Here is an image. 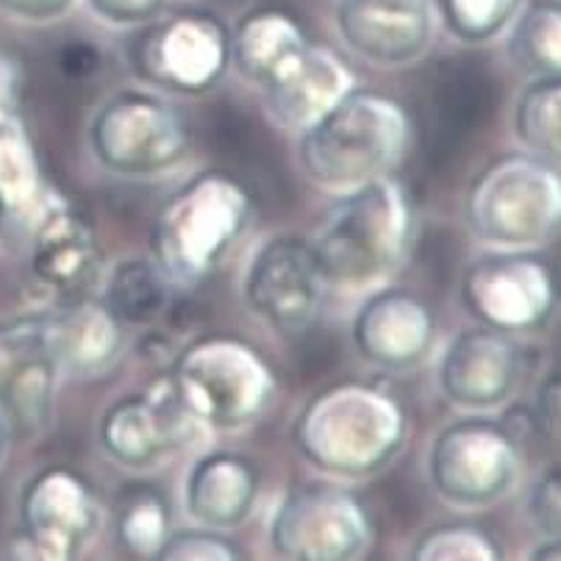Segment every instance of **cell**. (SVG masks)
<instances>
[{
	"instance_id": "6da1fadb",
	"label": "cell",
	"mask_w": 561,
	"mask_h": 561,
	"mask_svg": "<svg viewBox=\"0 0 561 561\" xmlns=\"http://www.w3.org/2000/svg\"><path fill=\"white\" fill-rule=\"evenodd\" d=\"M417 233L412 195L383 175L342 192L309 242L331 289H373L407 267Z\"/></svg>"
},
{
	"instance_id": "7a4b0ae2",
	"label": "cell",
	"mask_w": 561,
	"mask_h": 561,
	"mask_svg": "<svg viewBox=\"0 0 561 561\" xmlns=\"http://www.w3.org/2000/svg\"><path fill=\"white\" fill-rule=\"evenodd\" d=\"M414 126L394 98L353 87L298 139V164L311 184L351 192L392 175L412 148Z\"/></svg>"
},
{
	"instance_id": "3957f363",
	"label": "cell",
	"mask_w": 561,
	"mask_h": 561,
	"mask_svg": "<svg viewBox=\"0 0 561 561\" xmlns=\"http://www.w3.org/2000/svg\"><path fill=\"white\" fill-rule=\"evenodd\" d=\"M253 195L237 175L204 170L164 201L150 228V259L173 289H195L222 267L253 222Z\"/></svg>"
},
{
	"instance_id": "277c9868",
	"label": "cell",
	"mask_w": 561,
	"mask_h": 561,
	"mask_svg": "<svg viewBox=\"0 0 561 561\" xmlns=\"http://www.w3.org/2000/svg\"><path fill=\"white\" fill-rule=\"evenodd\" d=\"M407 431V412L392 394L345 381L306 403L293 425V445L317 472L362 481L392 465Z\"/></svg>"
},
{
	"instance_id": "5b68a950",
	"label": "cell",
	"mask_w": 561,
	"mask_h": 561,
	"mask_svg": "<svg viewBox=\"0 0 561 561\" xmlns=\"http://www.w3.org/2000/svg\"><path fill=\"white\" fill-rule=\"evenodd\" d=\"M559 220V170L539 156H503L481 170L467 190V228L492 248L537 251L556 237Z\"/></svg>"
},
{
	"instance_id": "8992f818",
	"label": "cell",
	"mask_w": 561,
	"mask_h": 561,
	"mask_svg": "<svg viewBox=\"0 0 561 561\" xmlns=\"http://www.w3.org/2000/svg\"><path fill=\"white\" fill-rule=\"evenodd\" d=\"M175 394L197 423L211 431H242L275 400V373L262 353L231 334L192 342L170 373Z\"/></svg>"
},
{
	"instance_id": "52a82bcc",
	"label": "cell",
	"mask_w": 561,
	"mask_h": 561,
	"mask_svg": "<svg viewBox=\"0 0 561 561\" xmlns=\"http://www.w3.org/2000/svg\"><path fill=\"white\" fill-rule=\"evenodd\" d=\"M92 159L119 179H156L190 153V123L159 92L123 90L108 98L87 128Z\"/></svg>"
},
{
	"instance_id": "ba28073f",
	"label": "cell",
	"mask_w": 561,
	"mask_h": 561,
	"mask_svg": "<svg viewBox=\"0 0 561 561\" xmlns=\"http://www.w3.org/2000/svg\"><path fill=\"white\" fill-rule=\"evenodd\" d=\"M128 65L145 87L170 95H206L231 67V31L217 14L184 9L139 25Z\"/></svg>"
},
{
	"instance_id": "9c48e42d",
	"label": "cell",
	"mask_w": 561,
	"mask_h": 561,
	"mask_svg": "<svg viewBox=\"0 0 561 561\" xmlns=\"http://www.w3.org/2000/svg\"><path fill=\"white\" fill-rule=\"evenodd\" d=\"M519 448L512 431L481 414H467L434 436L431 486L456 508H490L519 481Z\"/></svg>"
},
{
	"instance_id": "30bf717a",
	"label": "cell",
	"mask_w": 561,
	"mask_h": 561,
	"mask_svg": "<svg viewBox=\"0 0 561 561\" xmlns=\"http://www.w3.org/2000/svg\"><path fill=\"white\" fill-rule=\"evenodd\" d=\"M376 542L370 512L334 484H304L287 492L270 519V545L289 561H356Z\"/></svg>"
},
{
	"instance_id": "8fae6325",
	"label": "cell",
	"mask_w": 561,
	"mask_h": 561,
	"mask_svg": "<svg viewBox=\"0 0 561 561\" xmlns=\"http://www.w3.org/2000/svg\"><path fill=\"white\" fill-rule=\"evenodd\" d=\"M329 289L311 242L298 233L264 239L242 275V300L251 314L284 336L314 329Z\"/></svg>"
},
{
	"instance_id": "7c38bea8",
	"label": "cell",
	"mask_w": 561,
	"mask_h": 561,
	"mask_svg": "<svg viewBox=\"0 0 561 561\" xmlns=\"http://www.w3.org/2000/svg\"><path fill=\"white\" fill-rule=\"evenodd\" d=\"M556 275L534 251H497L476 259L461 275V306L478 325L503 334H534L553 317Z\"/></svg>"
},
{
	"instance_id": "4fadbf2b",
	"label": "cell",
	"mask_w": 561,
	"mask_h": 561,
	"mask_svg": "<svg viewBox=\"0 0 561 561\" xmlns=\"http://www.w3.org/2000/svg\"><path fill=\"white\" fill-rule=\"evenodd\" d=\"M101 528V503L81 472L50 465L20 495L18 559H78Z\"/></svg>"
},
{
	"instance_id": "5bb4252c",
	"label": "cell",
	"mask_w": 561,
	"mask_h": 561,
	"mask_svg": "<svg viewBox=\"0 0 561 561\" xmlns=\"http://www.w3.org/2000/svg\"><path fill=\"white\" fill-rule=\"evenodd\" d=\"M204 425L197 423L175 394L170 376L145 392L123 394L103 412L98 436L112 461L126 470H150L184 450Z\"/></svg>"
},
{
	"instance_id": "9a60e30c",
	"label": "cell",
	"mask_w": 561,
	"mask_h": 561,
	"mask_svg": "<svg viewBox=\"0 0 561 561\" xmlns=\"http://www.w3.org/2000/svg\"><path fill=\"white\" fill-rule=\"evenodd\" d=\"M59 376L45 314L0 325V414L12 436H36L48 428Z\"/></svg>"
},
{
	"instance_id": "2e32d148",
	"label": "cell",
	"mask_w": 561,
	"mask_h": 561,
	"mask_svg": "<svg viewBox=\"0 0 561 561\" xmlns=\"http://www.w3.org/2000/svg\"><path fill=\"white\" fill-rule=\"evenodd\" d=\"M523 378V353L512 334L476 325L445 345L436 362V387L450 407L467 414L501 409L517 392Z\"/></svg>"
},
{
	"instance_id": "e0dca14e",
	"label": "cell",
	"mask_w": 561,
	"mask_h": 561,
	"mask_svg": "<svg viewBox=\"0 0 561 561\" xmlns=\"http://www.w3.org/2000/svg\"><path fill=\"white\" fill-rule=\"evenodd\" d=\"M336 31L351 54L376 67H409L434 43L431 0H336Z\"/></svg>"
},
{
	"instance_id": "ac0fdd59",
	"label": "cell",
	"mask_w": 561,
	"mask_h": 561,
	"mask_svg": "<svg viewBox=\"0 0 561 561\" xmlns=\"http://www.w3.org/2000/svg\"><path fill=\"white\" fill-rule=\"evenodd\" d=\"M351 340L358 356L378 370L407 373L423 365L434 351L436 317L412 289H378L358 306Z\"/></svg>"
},
{
	"instance_id": "d6986e66",
	"label": "cell",
	"mask_w": 561,
	"mask_h": 561,
	"mask_svg": "<svg viewBox=\"0 0 561 561\" xmlns=\"http://www.w3.org/2000/svg\"><path fill=\"white\" fill-rule=\"evenodd\" d=\"M34 278L61 298L87 295L101 275V245L95 226L70 201L56 195L25 237Z\"/></svg>"
},
{
	"instance_id": "ffe728a7",
	"label": "cell",
	"mask_w": 561,
	"mask_h": 561,
	"mask_svg": "<svg viewBox=\"0 0 561 561\" xmlns=\"http://www.w3.org/2000/svg\"><path fill=\"white\" fill-rule=\"evenodd\" d=\"M356 87L351 67L325 45L309 43L264 81V108L275 126L304 131Z\"/></svg>"
},
{
	"instance_id": "44dd1931",
	"label": "cell",
	"mask_w": 561,
	"mask_h": 561,
	"mask_svg": "<svg viewBox=\"0 0 561 561\" xmlns=\"http://www.w3.org/2000/svg\"><path fill=\"white\" fill-rule=\"evenodd\" d=\"M259 490L262 476L251 459L215 450L201 456L186 472L184 508L197 526L226 534L251 519Z\"/></svg>"
},
{
	"instance_id": "7402d4cb",
	"label": "cell",
	"mask_w": 561,
	"mask_h": 561,
	"mask_svg": "<svg viewBox=\"0 0 561 561\" xmlns=\"http://www.w3.org/2000/svg\"><path fill=\"white\" fill-rule=\"evenodd\" d=\"M50 347L59 370L72 378H101L119 362L126 345V325L103 306L101 298H67L65 306L45 314Z\"/></svg>"
},
{
	"instance_id": "603a6c76",
	"label": "cell",
	"mask_w": 561,
	"mask_h": 561,
	"mask_svg": "<svg viewBox=\"0 0 561 561\" xmlns=\"http://www.w3.org/2000/svg\"><path fill=\"white\" fill-rule=\"evenodd\" d=\"M59 192L48 184L43 156L28 128L14 117L0 119V231L23 245L34 222L45 215Z\"/></svg>"
},
{
	"instance_id": "cb8c5ba5",
	"label": "cell",
	"mask_w": 561,
	"mask_h": 561,
	"mask_svg": "<svg viewBox=\"0 0 561 561\" xmlns=\"http://www.w3.org/2000/svg\"><path fill=\"white\" fill-rule=\"evenodd\" d=\"M309 45L304 25L284 9H253L231 31V67L251 84L262 87L284 61Z\"/></svg>"
},
{
	"instance_id": "d4e9b609",
	"label": "cell",
	"mask_w": 561,
	"mask_h": 561,
	"mask_svg": "<svg viewBox=\"0 0 561 561\" xmlns=\"http://www.w3.org/2000/svg\"><path fill=\"white\" fill-rule=\"evenodd\" d=\"M173 284L150 256H126L114 262L103 280L101 300L123 325H150L168 311Z\"/></svg>"
},
{
	"instance_id": "484cf974",
	"label": "cell",
	"mask_w": 561,
	"mask_h": 561,
	"mask_svg": "<svg viewBox=\"0 0 561 561\" xmlns=\"http://www.w3.org/2000/svg\"><path fill=\"white\" fill-rule=\"evenodd\" d=\"M506 56L526 78L561 76V3L528 0L506 25Z\"/></svg>"
},
{
	"instance_id": "4316f807",
	"label": "cell",
	"mask_w": 561,
	"mask_h": 561,
	"mask_svg": "<svg viewBox=\"0 0 561 561\" xmlns=\"http://www.w3.org/2000/svg\"><path fill=\"white\" fill-rule=\"evenodd\" d=\"M514 137L531 156L556 162L561 153V78H528L514 103Z\"/></svg>"
},
{
	"instance_id": "83f0119b",
	"label": "cell",
	"mask_w": 561,
	"mask_h": 561,
	"mask_svg": "<svg viewBox=\"0 0 561 561\" xmlns=\"http://www.w3.org/2000/svg\"><path fill=\"white\" fill-rule=\"evenodd\" d=\"M170 531H173V514L162 492L153 486H131L119 497L114 534L128 553L137 559H156Z\"/></svg>"
},
{
	"instance_id": "f1b7e54d",
	"label": "cell",
	"mask_w": 561,
	"mask_h": 561,
	"mask_svg": "<svg viewBox=\"0 0 561 561\" xmlns=\"http://www.w3.org/2000/svg\"><path fill=\"white\" fill-rule=\"evenodd\" d=\"M450 36L465 45L495 39L512 23L519 0H431Z\"/></svg>"
},
{
	"instance_id": "f546056e",
	"label": "cell",
	"mask_w": 561,
	"mask_h": 561,
	"mask_svg": "<svg viewBox=\"0 0 561 561\" xmlns=\"http://www.w3.org/2000/svg\"><path fill=\"white\" fill-rule=\"evenodd\" d=\"M417 561H497L503 559L501 545L484 528L470 523H450L425 531L412 548Z\"/></svg>"
},
{
	"instance_id": "4dcf8cb0",
	"label": "cell",
	"mask_w": 561,
	"mask_h": 561,
	"mask_svg": "<svg viewBox=\"0 0 561 561\" xmlns=\"http://www.w3.org/2000/svg\"><path fill=\"white\" fill-rule=\"evenodd\" d=\"M159 561H233L242 559L237 545L222 531H211V528H181V531H170L164 545L156 553Z\"/></svg>"
},
{
	"instance_id": "1f68e13d",
	"label": "cell",
	"mask_w": 561,
	"mask_h": 561,
	"mask_svg": "<svg viewBox=\"0 0 561 561\" xmlns=\"http://www.w3.org/2000/svg\"><path fill=\"white\" fill-rule=\"evenodd\" d=\"M559 508H561L559 467H550L548 472L539 476V481L531 486V492H528L526 512H528V519H531V526H537L548 539H559L561 534Z\"/></svg>"
},
{
	"instance_id": "d6a6232c",
	"label": "cell",
	"mask_w": 561,
	"mask_h": 561,
	"mask_svg": "<svg viewBox=\"0 0 561 561\" xmlns=\"http://www.w3.org/2000/svg\"><path fill=\"white\" fill-rule=\"evenodd\" d=\"M92 18L112 28H139L164 14L168 0H84Z\"/></svg>"
},
{
	"instance_id": "836d02e7",
	"label": "cell",
	"mask_w": 561,
	"mask_h": 561,
	"mask_svg": "<svg viewBox=\"0 0 561 561\" xmlns=\"http://www.w3.org/2000/svg\"><path fill=\"white\" fill-rule=\"evenodd\" d=\"M76 0H0V9L25 23H54L70 14Z\"/></svg>"
},
{
	"instance_id": "e575fe53",
	"label": "cell",
	"mask_w": 561,
	"mask_h": 561,
	"mask_svg": "<svg viewBox=\"0 0 561 561\" xmlns=\"http://www.w3.org/2000/svg\"><path fill=\"white\" fill-rule=\"evenodd\" d=\"M20 95H23V65L12 54L0 50V119L20 112Z\"/></svg>"
},
{
	"instance_id": "d590c367",
	"label": "cell",
	"mask_w": 561,
	"mask_h": 561,
	"mask_svg": "<svg viewBox=\"0 0 561 561\" xmlns=\"http://www.w3.org/2000/svg\"><path fill=\"white\" fill-rule=\"evenodd\" d=\"M537 417L539 425L548 428V434H553L556 425H559V373H550L548 381L539 387Z\"/></svg>"
},
{
	"instance_id": "8d00e7d4",
	"label": "cell",
	"mask_w": 561,
	"mask_h": 561,
	"mask_svg": "<svg viewBox=\"0 0 561 561\" xmlns=\"http://www.w3.org/2000/svg\"><path fill=\"white\" fill-rule=\"evenodd\" d=\"M61 70L67 76H92L98 70V54L87 43H72L61 50Z\"/></svg>"
},
{
	"instance_id": "74e56055",
	"label": "cell",
	"mask_w": 561,
	"mask_h": 561,
	"mask_svg": "<svg viewBox=\"0 0 561 561\" xmlns=\"http://www.w3.org/2000/svg\"><path fill=\"white\" fill-rule=\"evenodd\" d=\"M9 445H12V428H9V423L3 420V414H0V465L7 461Z\"/></svg>"
}]
</instances>
